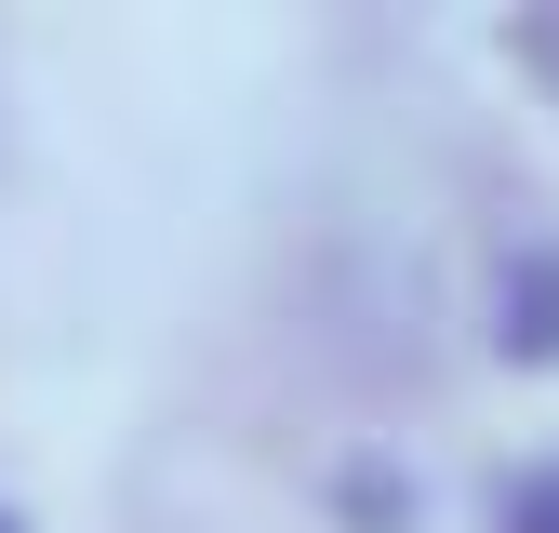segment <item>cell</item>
I'll use <instances>...</instances> for the list:
<instances>
[{
  "instance_id": "cell-2",
  "label": "cell",
  "mask_w": 559,
  "mask_h": 533,
  "mask_svg": "<svg viewBox=\"0 0 559 533\" xmlns=\"http://www.w3.org/2000/svg\"><path fill=\"white\" fill-rule=\"evenodd\" d=\"M507 533H559V466H546V481H520V507H507Z\"/></svg>"
},
{
  "instance_id": "cell-1",
  "label": "cell",
  "mask_w": 559,
  "mask_h": 533,
  "mask_svg": "<svg viewBox=\"0 0 559 533\" xmlns=\"http://www.w3.org/2000/svg\"><path fill=\"white\" fill-rule=\"evenodd\" d=\"M507 347H559V266H520V281H507Z\"/></svg>"
},
{
  "instance_id": "cell-3",
  "label": "cell",
  "mask_w": 559,
  "mask_h": 533,
  "mask_svg": "<svg viewBox=\"0 0 559 533\" xmlns=\"http://www.w3.org/2000/svg\"><path fill=\"white\" fill-rule=\"evenodd\" d=\"M0 533H14V520H0Z\"/></svg>"
}]
</instances>
